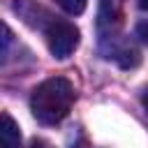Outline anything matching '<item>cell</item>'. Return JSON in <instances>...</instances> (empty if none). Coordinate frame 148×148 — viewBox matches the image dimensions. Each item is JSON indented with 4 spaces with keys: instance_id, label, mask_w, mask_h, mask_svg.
<instances>
[{
    "instance_id": "8",
    "label": "cell",
    "mask_w": 148,
    "mask_h": 148,
    "mask_svg": "<svg viewBox=\"0 0 148 148\" xmlns=\"http://www.w3.org/2000/svg\"><path fill=\"white\" fill-rule=\"evenodd\" d=\"M136 37H141V42L148 44V21H143V23L136 25Z\"/></svg>"
},
{
    "instance_id": "4",
    "label": "cell",
    "mask_w": 148,
    "mask_h": 148,
    "mask_svg": "<svg viewBox=\"0 0 148 148\" xmlns=\"http://www.w3.org/2000/svg\"><path fill=\"white\" fill-rule=\"evenodd\" d=\"M14 12L25 21V23H30V25H35V28H44L42 25V21L37 18V16H42V18H53L42 5H37L35 0H14Z\"/></svg>"
},
{
    "instance_id": "7",
    "label": "cell",
    "mask_w": 148,
    "mask_h": 148,
    "mask_svg": "<svg viewBox=\"0 0 148 148\" xmlns=\"http://www.w3.org/2000/svg\"><path fill=\"white\" fill-rule=\"evenodd\" d=\"M60 9H65L67 14H83V9H86V5H88V0H53Z\"/></svg>"
},
{
    "instance_id": "6",
    "label": "cell",
    "mask_w": 148,
    "mask_h": 148,
    "mask_svg": "<svg viewBox=\"0 0 148 148\" xmlns=\"http://www.w3.org/2000/svg\"><path fill=\"white\" fill-rule=\"evenodd\" d=\"M12 42H14V35H12V30L7 28V23H2L0 21V62L5 60V56L9 53V49H12Z\"/></svg>"
},
{
    "instance_id": "1",
    "label": "cell",
    "mask_w": 148,
    "mask_h": 148,
    "mask_svg": "<svg viewBox=\"0 0 148 148\" xmlns=\"http://www.w3.org/2000/svg\"><path fill=\"white\" fill-rule=\"evenodd\" d=\"M76 99L74 86L65 76H51L42 81L30 97L32 116L44 125H56L72 111V104Z\"/></svg>"
},
{
    "instance_id": "2",
    "label": "cell",
    "mask_w": 148,
    "mask_h": 148,
    "mask_svg": "<svg viewBox=\"0 0 148 148\" xmlns=\"http://www.w3.org/2000/svg\"><path fill=\"white\" fill-rule=\"evenodd\" d=\"M44 35H46V44H49V51L58 58V60H65L74 53V49L79 46V28L69 21H62V18H51V23L44 28Z\"/></svg>"
},
{
    "instance_id": "3",
    "label": "cell",
    "mask_w": 148,
    "mask_h": 148,
    "mask_svg": "<svg viewBox=\"0 0 148 148\" xmlns=\"http://www.w3.org/2000/svg\"><path fill=\"white\" fill-rule=\"evenodd\" d=\"M125 18V0H99L97 28L104 37H113Z\"/></svg>"
},
{
    "instance_id": "10",
    "label": "cell",
    "mask_w": 148,
    "mask_h": 148,
    "mask_svg": "<svg viewBox=\"0 0 148 148\" xmlns=\"http://www.w3.org/2000/svg\"><path fill=\"white\" fill-rule=\"evenodd\" d=\"M139 7H141L143 12H148V0H139Z\"/></svg>"
},
{
    "instance_id": "5",
    "label": "cell",
    "mask_w": 148,
    "mask_h": 148,
    "mask_svg": "<svg viewBox=\"0 0 148 148\" xmlns=\"http://www.w3.org/2000/svg\"><path fill=\"white\" fill-rule=\"evenodd\" d=\"M0 148H21V130L9 113H0Z\"/></svg>"
},
{
    "instance_id": "9",
    "label": "cell",
    "mask_w": 148,
    "mask_h": 148,
    "mask_svg": "<svg viewBox=\"0 0 148 148\" xmlns=\"http://www.w3.org/2000/svg\"><path fill=\"white\" fill-rule=\"evenodd\" d=\"M141 104H143V109L148 113V88H143V92H141Z\"/></svg>"
}]
</instances>
